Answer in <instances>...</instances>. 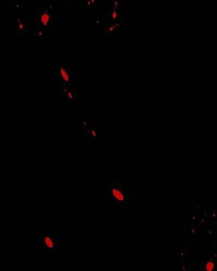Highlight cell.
I'll return each mask as SVG.
<instances>
[{
  "mask_svg": "<svg viewBox=\"0 0 217 271\" xmlns=\"http://www.w3.org/2000/svg\"><path fill=\"white\" fill-rule=\"evenodd\" d=\"M50 16L48 13H44V14L41 15V22L44 25L47 26L48 25V23L50 21Z\"/></svg>",
  "mask_w": 217,
  "mask_h": 271,
  "instance_id": "cell-4",
  "label": "cell"
},
{
  "mask_svg": "<svg viewBox=\"0 0 217 271\" xmlns=\"http://www.w3.org/2000/svg\"><path fill=\"white\" fill-rule=\"evenodd\" d=\"M38 247L45 253L55 255L59 250L66 248L65 240L58 236L55 230L39 228L38 231Z\"/></svg>",
  "mask_w": 217,
  "mask_h": 271,
  "instance_id": "cell-1",
  "label": "cell"
},
{
  "mask_svg": "<svg viewBox=\"0 0 217 271\" xmlns=\"http://www.w3.org/2000/svg\"><path fill=\"white\" fill-rule=\"evenodd\" d=\"M85 138H86L87 142L88 143H93L95 142L96 140L98 139V131L96 127L94 126L93 125H90L85 129Z\"/></svg>",
  "mask_w": 217,
  "mask_h": 271,
  "instance_id": "cell-3",
  "label": "cell"
},
{
  "mask_svg": "<svg viewBox=\"0 0 217 271\" xmlns=\"http://www.w3.org/2000/svg\"><path fill=\"white\" fill-rule=\"evenodd\" d=\"M105 199L112 202L115 208L122 209L127 204L130 194L125 190L124 183L119 181L105 182Z\"/></svg>",
  "mask_w": 217,
  "mask_h": 271,
  "instance_id": "cell-2",
  "label": "cell"
},
{
  "mask_svg": "<svg viewBox=\"0 0 217 271\" xmlns=\"http://www.w3.org/2000/svg\"><path fill=\"white\" fill-rule=\"evenodd\" d=\"M214 268H215V264L212 260H210V261L206 263L205 267L206 271H214Z\"/></svg>",
  "mask_w": 217,
  "mask_h": 271,
  "instance_id": "cell-6",
  "label": "cell"
},
{
  "mask_svg": "<svg viewBox=\"0 0 217 271\" xmlns=\"http://www.w3.org/2000/svg\"><path fill=\"white\" fill-rule=\"evenodd\" d=\"M59 72L61 76L62 77L64 80L66 82H69V79H69L68 74L67 73V71L65 70V68L63 67V66H60Z\"/></svg>",
  "mask_w": 217,
  "mask_h": 271,
  "instance_id": "cell-5",
  "label": "cell"
}]
</instances>
